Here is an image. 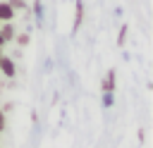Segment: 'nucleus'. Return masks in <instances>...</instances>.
Returning a JSON list of instances; mask_svg holds the SVG:
<instances>
[{
  "label": "nucleus",
  "mask_w": 153,
  "mask_h": 148,
  "mask_svg": "<svg viewBox=\"0 0 153 148\" xmlns=\"http://www.w3.org/2000/svg\"><path fill=\"white\" fill-rule=\"evenodd\" d=\"M29 41H31V36H29L26 31H22V33H14V43H17V45H22V48H24V45H29Z\"/></svg>",
  "instance_id": "423d86ee"
},
{
  "label": "nucleus",
  "mask_w": 153,
  "mask_h": 148,
  "mask_svg": "<svg viewBox=\"0 0 153 148\" xmlns=\"http://www.w3.org/2000/svg\"><path fill=\"white\" fill-rule=\"evenodd\" d=\"M0 60H2V48H0Z\"/></svg>",
  "instance_id": "f8f14e48"
},
{
  "label": "nucleus",
  "mask_w": 153,
  "mask_h": 148,
  "mask_svg": "<svg viewBox=\"0 0 153 148\" xmlns=\"http://www.w3.org/2000/svg\"><path fill=\"white\" fill-rule=\"evenodd\" d=\"M14 33H17V29L10 24V21H5V24H0V36L5 38V43H12L14 41Z\"/></svg>",
  "instance_id": "20e7f679"
},
{
  "label": "nucleus",
  "mask_w": 153,
  "mask_h": 148,
  "mask_svg": "<svg viewBox=\"0 0 153 148\" xmlns=\"http://www.w3.org/2000/svg\"><path fill=\"white\" fill-rule=\"evenodd\" d=\"M5 124H7V119H5V112H2V110H0V131H2V129H5Z\"/></svg>",
  "instance_id": "9d476101"
},
{
  "label": "nucleus",
  "mask_w": 153,
  "mask_h": 148,
  "mask_svg": "<svg viewBox=\"0 0 153 148\" xmlns=\"http://www.w3.org/2000/svg\"><path fill=\"white\" fill-rule=\"evenodd\" d=\"M7 5H10L14 12H17V10H26V7H29V2H26V0H7Z\"/></svg>",
  "instance_id": "6e6552de"
},
{
  "label": "nucleus",
  "mask_w": 153,
  "mask_h": 148,
  "mask_svg": "<svg viewBox=\"0 0 153 148\" xmlns=\"http://www.w3.org/2000/svg\"><path fill=\"white\" fill-rule=\"evenodd\" d=\"M115 86H117V72H115V67H110L103 84H100V91L103 93H115Z\"/></svg>",
  "instance_id": "f257e3e1"
},
{
  "label": "nucleus",
  "mask_w": 153,
  "mask_h": 148,
  "mask_svg": "<svg viewBox=\"0 0 153 148\" xmlns=\"http://www.w3.org/2000/svg\"><path fill=\"white\" fill-rule=\"evenodd\" d=\"M127 33H129V26H127V24H122V26H120V33H117V45H120V48L124 45V41H127Z\"/></svg>",
  "instance_id": "0eeeda50"
},
{
  "label": "nucleus",
  "mask_w": 153,
  "mask_h": 148,
  "mask_svg": "<svg viewBox=\"0 0 153 148\" xmlns=\"http://www.w3.org/2000/svg\"><path fill=\"white\" fill-rule=\"evenodd\" d=\"M112 98H115V93H103V105L112 107Z\"/></svg>",
  "instance_id": "1a4fd4ad"
},
{
  "label": "nucleus",
  "mask_w": 153,
  "mask_h": 148,
  "mask_svg": "<svg viewBox=\"0 0 153 148\" xmlns=\"http://www.w3.org/2000/svg\"><path fill=\"white\" fill-rule=\"evenodd\" d=\"M0 48H5V38L2 36H0Z\"/></svg>",
  "instance_id": "9b49d317"
},
{
  "label": "nucleus",
  "mask_w": 153,
  "mask_h": 148,
  "mask_svg": "<svg viewBox=\"0 0 153 148\" xmlns=\"http://www.w3.org/2000/svg\"><path fill=\"white\" fill-rule=\"evenodd\" d=\"M0 74H5L7 79H14V74H17V64H14L12 57H5V55H2V60H0Z\"/></svg>",
  "instance_id": "7ed1b4c3"
},
{
  "label": "nucleus",
  "mask_w": 153,
  "mask_h": 148,
  "mask_svg": "<svg viewBox=\"0 0 153 148\" xmlns=\"http://www.w3.org/2000/svg\"><path fill=\"white\" fill-rule=\"evenodd\" d=\"M12 19H14V10L7 5V0H5V2H0V24L12 21Z\"/></svg>",
  "instance_id": "39448f33"
},
{
  "label": "nucleus",
  "mask_w": 153,
  "mask_h": 148,
  "mask_svg": "<svg viewBox=\"0 0 153 148\" xmlns=\"http://www.w3.org/2000/svg\"><path fill=\"white\" fill-rule=\"evenodd\" d=\"M81 24H84V2L76 0L74 2V17H72V33H76L81 29Z\"/></svg>",
  "instance_id": "f03ea898"
}]
</instances>
